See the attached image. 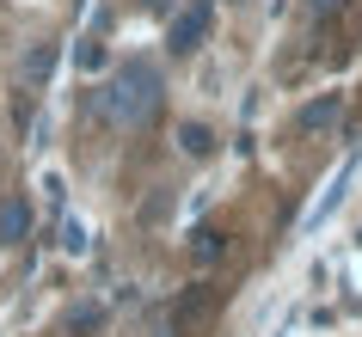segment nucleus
<instances>
[{
  "instance_id": "0eeeda50",
  "label": "nucleus",
  "mask_w": 362,
  "mask_h": 337,
  "mask_svg": "<svg viewBox=\"0 0 362 337\" xmlns=\"http://www.w3.org/2000/svg\"><path fill=\"white\" fill-rule=\"evenodd\" d=\"M221 252H228V240H221L215 227H203V233H197V245H191V258H197V264H215Z\"/></svg>"
},
{
  "instance_id": "f03ea898",
  "label": "nucleus",
  "mask_w": 362,
  "mask_h": 337,
  "mask_svg": "<svg viewBox=\"0 0 362 337\" xmlns=\"http://www.w3.org/2000/svg\"><path fill=\"white\" fill-rule=\"evenodd\" d=\"M209 25H215V0H191L178 19H172V31H166V49L172 56H191L197 43L209 37Z\"/></svg>"
},
{
  "instance_id": "39448f33",
  "label": "nucleus",
  "mask_w": 362,
  "mask_h": 337,
  "mask_svg": "<svg viewBox=\"0 0 362 337\" xmlns=\"http://www.w3.org/2000/svg\"><path fill=\"white\" fill-rule=\"evenodd\" d=\"M49 68H56V43H37V49H31V56H25V86H43V80H49Z\"/></svg>"
},
{
  "instance_id": "20e7f679",
  "label": "nucleus",
  "mask_w": 362,
  "mask_h": 337,
  "mask_svg": "<svg viewBox=\"0 0 362 337\" xmlns=\"http://www.w3.org/2000/svg\"><path fill=\"white\" fill-rule=\"evenodd\" d=\"M25 233H31V203L25 196L0 203V245H25Z\"/></svg>"
},
{
  "instance_id": "1a4fd4ad",
  "label": "nucleus",
  "mask_w": 362,
  "mask_h": 337,
  "mask_svg": "<svg viewBox=\"0 0 362 337\" xmlns=\"http://www.w3.org/2000/svg\"><path fill=\"white\" fill-rule=\"evenodd\" d=\"M332 117H338V98H320V105L301 111V129H320V123H332Z\"/></svg>"
},
{
  "instance_id": "9d476101",
  "label": "nucleus",
  "mask_w": 362,
  "mask_h": 337,
  "mask_svg": "<svg viewBox=\"0 0 362 337\" xmlns=\"http://www.w3.org/2000/svg\"><path fill=\"white\" fill-rule=\"evenodd\" d=\"M98 319H105L98 307H74V313H68V331H74V337H86V331H98Z\"/></svg>"
},
{
  "instance_id": "f257e3e1",
  "label": "nucleus",
  "mask_w": 362,
  "mask_h": 337,
  "mask_svg": "<svg viewBox=\"0 0 362 337\" xmlns=\"http://www.w3.org/2000/svg\"><path fill=\"white\" fill-rule=\"evenodd\" d=\"M153 111H160V74H153V61H123L117 80L105 86V117L117 129H141Z\"/></svg>"
},
{
  "instance_id": "6e6552de",
  "label": "nucleus",
  "mask_w": 362,
  "mask_h": 337,
  "mask_svg": "<svg viewBox=\"0 0 362 337\" xmlns=\"http://www.w3.org/2000/svg\"><path fill=\"white\" fill-rule=\"evenodd\" d=\"M178 141H185V153H197V160H203V153L215 148V135L203 129V123H185V129H178Z\"/></svg>"
},
{
  "instance_id": "423d86ee",
  "label": "nucleus",
  "mask_w": 362,
  "mask_h": 337,
  "mask_svg": "<svg viewBox=\"0 0 362 337\" xmlns=\"http://www.w3.org/2000/svg\"><path fill=\"white\" fill-rule=\"evenodd\" d=\"M203 307H209V288H191V295L172 307V331H185V325H191V319L203 313Z\"/></svg>"
},
{
  "instance_id": "7ed1b4c3",
  "label": "nucleus",
  "mask_w": 362,
  "mask_h": 337,
  "mask_svg": "<svg viewBox=\"0 0 362 337\" xmlns=\"http://www.w3.org/2000/svg\"><path fill=\"white\" fill-rule=\"evenodd\" d=\"M350 172H356V160H344V166H338V178H332V190H325L320 203L307 208V233H320V227L332 221V215H338V203H344V190H350Z\"/></svg>"
}]
</instances>
